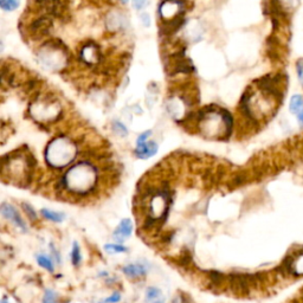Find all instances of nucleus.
I'll return each instance as SVG.
<instances>
[{
	"mask_svg": "<svg viewBox=\"0 0 303 303\" xmlns=\"http://www.w3.org/2000/svg\"><path fill=\"white\" fill-rule=\"evenodd\" d=\"M200 128L210 138H219L230 134L232 128V118L226 111H210L204 114L199 120Z\"/></svg>",
	"mask_w": 303,
	"mask_h": 303,
	"instance_id": "obj_3",
	"label": "nucleus"
},
{
	"mask_svg": "<svg viewBox=\"0 0 303 303\" xmlns=\"http://www.w3.org/2000/svg\"><path fill=\"white\" fill-rule=\"evenodd\" d=\"M114 129H115V132L118 133V134L122 135V136H126L128 134L127 128H126L125 126L121 124V122H117V121L114 122Z\"/></svg>",
	"mask_w": 303,
	"mask_h": 303,
	"instance_id": "obj_18",
	"label": "nucleus"
},
{
	"mask_svg": "<svg viewBox=\"0 0 303 303\" xmlns=\"http://www.w3.org/2000/svg\"><path fill=\"white\" fill-rule=\"evenodd\" d=\"M158 153V145L155 142H145L142 145H138L135 148V155L139 159H148Z\"/></svg>",
	"mask_w": 303,
	"mask_h": 303,
	"instance_id": "obj_6",
	"label": "nucleus"
},
{
	"mask_svg": "<svg viewBox=\"0 0 303 303\" xmlns=\"http://www.w3.org/2000/svg\"><path fill=\"white\" fill-rule=\"evenodd\" d=\"M71 261H73V264L75 266L79 265V263L82 261V255H81V249H79V245L77 241H75L73 244V251H71Z\"/></svg>",
	"mask_w": 303,
	"mask_h": 303,
	"instance_id": "obj_14",
	"label": "nucleus"
},
{
	"mask_svg": "<svg viewBox=\"0 0 303 303\" xmlns=\"http://www.w3.org/2000/svg\"><path fill=\"white\" fill-rule=\"evenodd\" d=\"M150 134H152L150 131H147L145 133H142V134L138 138V141H136V143H138V145H142V143L147 142V140H148Z\"/></svg>",
	"mask_w": 303,
	"mask_h": 303,
	"instance_id": "obj_21",
	"label": "nucleus"
},
{
	"mask_svg": "<svg viewBox=\"0 0 303 303\" xmlns=\"http://www.w3.org/2000/svg\"><path fill=\"white\" fill-rule=\"evenodd\" d=\"M2 303H9V302H7V300H6V298H3V301H2Z\"/></svg>",
	"mask_w": 303,
	"mask_h": 303,
	"instance_id": "obj_28",
	"label": "nucleus"
},
{
	"mask_svg": "<svg viewBox=\"0 0 303 303\" xmlns=\"http://www.w3.org/2000/svg\"><path fill=\"white\" fill-rule=\"evenodd\" d=\"M122 2H125V3H127V2H128V0H122Z\"/></svg>",
	"mask_w": 303,
	"mask_h": 303,
	"instance_id": "obj_29",
	"label": "nucleus"
},
{
	"mask_svg": "<svg viewBox=\"0 0 303 303\" xmlns=\"http://www.w3.org/2000/svg\"><path fill=\"white\" fill-rule=\"evenodd\" d=\"M19 0H0V6L5 11H13L19 6Z\"/></svg>",
	"mask_w": 303,
	"mask_h": 303,
	"instance_id": "obj_16",
	"label": "nucleus"
},
{
	"mask_svg": "<svg viewBox=\"0 0 303 303\" xmlns=\"http://www.w3.org/2000/svg\"><path fill=\"white\" fill-rule=\"evenodd\" d=\"M133 4H134L136 9H142V7L145 6L146 0H133Z\"/></svg>",
	"mask_w": 303,
	"mask_h": 303,
	"instance_id": "obj_23",
	"label": "nucleus"
},
{
	"mask_svg": "<svg viewBox=\"0 0 303 303\" xmlns=\"http://www.w3.org/2000/svg\"><path fill=\"white\" fill-rule=\"evenodd\" d=\"M104 249L109 254H122V252L128 251V248H126L121 244H106L104 245Z\"/></svg>",
	"mask_w": 303,
	"mask_h": 303,
	"instance_id": "obj_15",
	"label": "nucleus"
},
{
	"mask_svg": "<svg viewBox=\"0 0 303 303\" xmlns=\"http://www.w3.org/2000/svg\"><path fill=\"white\" fill-rule=\"evenodd\" d=\"M297 117H298V121H300L301 124L303 125V108L300 110V113L297 114Z\"/></svg>",
	"mask_w": 303,
	"mask_h": 303,
	"instance_id": "obj_25",
	"label": "nucleus"
},
{
	"mask_svg": "<svg viewBox=\"0 0 303 303\" xmlns=\"http://www.w3.org/2000/svg\"><path fill=\"white\" fill-rule=\"evenodd\" d=\"M297 75L298 78H300L301 84L303 85V59H301L300 62H297Z\"/></svg>",
	"mask_w": 303,
	"mask_h": 303,
	"instance_id": "obj_22",
	"label": "nucleus"
},
{
	"mask_svg": "<svg viewBox=\"0 0 303 303\" xmlns=\"http://www.w3.org/2000/svg\"><path fill=\"white\" fill-rule=\"evenodd\" d=\"M43 303H58V298L53 290L48 289L45 290L44 296H43Z\"/></svg>",
	"mask_w": 303,
	"mask_h": 303,
	"instance_id": "obj_17",
	"label": "nucleus"
},
{
	"mask_svg": "<svg viewBox=\"0 0 303 303\" xmlns=\"http://www.w3.org/2000/svg\"><path fill=\"white\" fill-rule=\"evenodd\" d=\"M133 231V223L131 219H124L120 222V224L117 225L116 230L114 231V237L116 238L118 241H122L125 238H128L132 234Z\"/></svg>",
	"mask_w": 303,
	"mask_h": 303,
	"instance_id": "obj_7",
	"label": "nucleus"
},
{
	"mask_svg": "<svg viewBox=\"0 0 303 303\" xmlns=\"http://www.w3.org/2000/svg\"><path fill=\"white\" fill-rule=\"evenodd\" d=\"M41 214L43 217L48 219V221L55 223H62L64 219H66V215L62 214V212H56L52 210H48V208H42Z\"/></svg>",
	"mask_w": 303,
	"mask_h": 303,
	"instance_id": "obj_10",
	"label": "nucleus"
},
{
	"mask_svg": "<svg viewBox=\"0 0 303 303\" xmlns=\"http://www.w3.org/2000/svg\"><path fill=\"white\" fill-rule=\"evenodd\" d=\"M179 10V4H176L174 2H168V3H165L164 5L161 7V14L162 17L165 18H171L174 16V14L178 12Z\"/></svg>",
	"mask_w": 303,
	"mask_h": 303,
	"instance_id": "obj_11",
	"label": "nucleus"
},
{
	"mask_svg": "<svg viewBox=\"0 0 303 303\" xmlns=\"http://www.w3.org/2000/svg\"><path fill=\"white\" fill-rule=\"evenodd\" d=\"M174 303H187L185 300H184L183 297H178L176 298V300L174 301Z\"/></svg>",
	"mask_w": 303,
	"mask_h": 303,
	"instance_id": "obj_26",
	"label": "nucleus"
},
{
	"mask_svg": "<svg viewBox=\"0 0 303 303\" xmlns=\"http://www.w3.org/2000/svg\"><path fill=\"white\" fill-rule=\"evenodd\" d=\"M120 300H121V295H120V293H117L116 291V293H114L111 296L106 298V300L103 301V303H116Z\"/></svg>",
	"mask_w": 303,
	"mask_h": 303,
	"instance_id": "obj_20",
	"label": "nucleus"
},
{
	"mask_svg": "<svg viewBox=\"0 0 303 303\" xmlns=\"http://www.w3.org/2000/svg\"><path fill=\"white\" fill-rule=\"evenodd\" d=\"M76 157V147L66 138L55 139L46 148V161L51 167H66Z\"/></svg>",
	"mask_w": 303,
	"mask_h": 303,
	"instance_id": "obj_2",
	"label": "nucleus"
},
{
	"mask_svg": "<svg viewBox=\"0 0 303 303\" xmlns=\"http://www.w3.org/2000/svg\"><path fill=\"white\" fill-rule=\"evenodd\" d=\"M142 18H143V20H145V24H146V25H148V24H149V20H148V16H147V14H143V16H142Z\"/></svg>",
	"mask_w": 303,
	"mask_h": 303,
	"instance_id": "obj_27",
	"label": "nucleus"
},
{
	"mask_svg": "<svg viewBox=\"0 0 303 303\" xmlns=\"http://www.w3.org/2000/svg\"><path fill=\"white\" fill-rule=\"evenodd\" d=\"M36 258H37V263L42 266V268L49 270V271H51V272L53 271V270H55V266H53V262L51 261V258L48 257V256L38 255Z\"/></svg>",
	"mask_w": 303,
	"mask_h": 303,
	"instance_id": "obj_12",
	"label": "nucleus"
},
{
	"mask_svg": "<svg viewBox=\"0 0 303 303\" xmlns=\"http://www.w3.org/2000/svg\"><path fill=\"white\" fill-rule=\"evenodd\" d=\"M124 272L129 277L136 279V277H142L147 274V268L142 263H135V264H128L124 269Z\"/></svg>",
	"mask_w": 303,
	"mask_h": 303,
	"instance_id": "obj_8",
	"label": "nucleus"
},
{
	"mask_svg": "<svg viewBox=\"0 0 303 303\" xmlns=\"http://www.w3.org/2000/svg\"><path fill=\"white\" fill-rule=\"evenodd\" d=\"M50 248H51V250H52V254H53V256H55V258L57 259V262L58 263H60V256H59V254L58 252H57V250L55 249V247H53L52 244H50Z\"/></svg>",
	"mask_w": 303,
	"mask_h": 303,
	"instance_id": "obj_24",
	"label": "nucleus"
},
{
	"mask_svg": "<svg viewBox=\"0 0 303 303\" xmlns=\"http://www.w3.org/2000/svg\"><path fill=\"white\" fill-rule=\"evenodd\" d=\"M146 300L148 303H166L165 297L162 296L161 290L154 287H150L147 289Z\"/></svg>",
	"mask_w": 303,
	"mask_h": 303,
	"instance_id": "obj_9",
	"label": "nucleus"
},
{
	"mask_svg": "<svg viewBox=\"0 0 303 303\" xmlns=\"http://www.w3.org/2000/svg\"><path fill=\"white\" fill-rule=\"evenodd\" d=\"M23 208L25 210V212H26L28 217H30L31 219H36L37 218V214H36V211L34 210V207L31 206V205L28 204H23Z\"/></svg>",
	"mask_w": 303,
	"mask_h": 303,
	"instance_id": "obj_19",
	"label": "nucleus"
},
{
	"mask_svg": "<svg viewBox=\"0 0 303 303\" xmlns=\"http://www.w3.org/2000/svg\"><path fill=\"white\" fill-rule=\"evenodd\" d=\"M96 169L88 162H82L71 167L64 176L63 183L67 189L76 194H85L96 184Z\"/></svg>",
	"mask_w": 303,
	"mask_h": 303,
	"instance_id": "obj_1",
	"label": "nucleus"
},
{
	"mask_svg": "<svg viewBox=\"0 0 303 303\" xmlns=\"http://www.w3.org/2000/svg\"><path fill=\"white\" fill-rule=\"evenodd\" d=\"M302 108H303V97L300 95H295L291 97V101H290L291 113L298 114Z\"/></svg>",
	"mask_w": 303,
	"mask_h": 303,
	"instance_id": "obj_13",
	"label": "nucleus"
},
{
	"mask_svg": "<svg viewBox=\"0 0 303 303\" xmlns=\"http://www.w3.org/2000/svg\"><path fill=\"white\" fill-rule=\"evenodd\" d=\"M2 215L5 217L7 221H11L13 223L14 225L19 227L20 230L23 231H26V224H25V222L21 219L19 212L17 211V208L13 206V205L11 204H3L2 205Z\"/></svg>",
	"mask_w": 303,
	"mask_h": 303,
	"instance_id": "obj_4",
	"label": "nucleus"
},
{
	"mask_svg": "<svg viewBox=\"0 0 303 303\" xmlns=\"http://www.w3.org/2000/svg\"><path fill=\"white\" fill-rule=\"evenodd\" d=\"M37 104V114L35 115H37L39 120H50V118L58 113V106H57V103L41 102Z\"/></svg>",
	"mask_w": 303,
	"mask_h": 303,
	"instance_id": "obj_5",
	"label": "nucleus"
}]
</instances>
